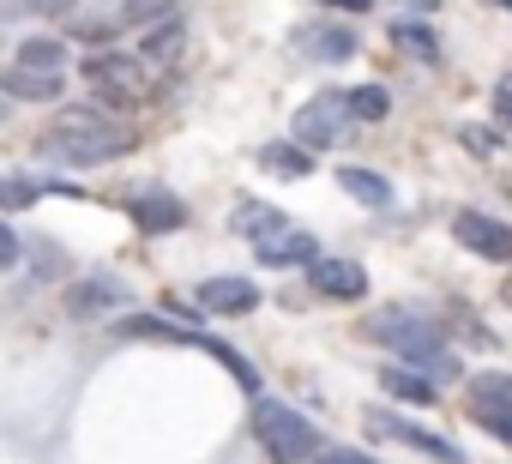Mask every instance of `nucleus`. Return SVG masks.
Wrapping results in <instances>:
<instances>
[{
    "mask_svg": "<svg viewBox=\"0 0 512 464\" xmlns=\"http://www.w3.org/2000/svg\"><path fill=\"white\" fill-rule=\"evenodd\" d=\"M49 163H73V169H91V163H115L133 151V127H121L109 109H61L55 127L37 139Z\"/></svg>",
    "mask_w": 512,
    "mask_h": 464,
    "instance_id": "f257e3e1",
    "label": "nucleus"
},
{
    "mask_svg": "<svg viewBox=\"0 0 512 464\" xmlns=\"http://www.w3.org/2000/svg\"><path fill=\"white\" fill-rule=\"evenodd\" d=\"M368 338H380L386 350H398L410 368H422L434 386H446V380H458L464 368H458V356L440 344V332H434V320L428 314H410V308H386V314H374L368 320Z\"/></svg>",
    "mask_w": 512,
    "mask_h": 464,
    "instance_id": "f03ea898",
    "label": "nucleus"
},
{
    "mask_svg": "<svg viewBox=\"0 0 512 464\" xmlns=\"http://www.w3.org/2000/svg\"><path fill=\"white\" fill-rule=\"evenodd\" d=\"M253 440L266 446L272 464H314V458L326 452V446H320V428H314L302 410L278 404V398H253Z\"/></svg>",
    "mask_w": 512,
    "mask_h": 464,
    "instance_id": "7ed1b4c3",
    "label": "nucleus"
},
{
    "mask_svg": "<svg viewBox=\"0 0 512 464\" xmlns=\"http://www.w3.org/2000/svg\"><path fill=\"white\" fill-rule=\"evenodd\" d=\"M350 121H356V115H350V91H320V97H308V103L296 109L290 133H296L308 151H332Z\"/></svg>",
    "mask_w": 512,
    "mask_h": 464,
    "instance_id": "20e7f679",
    "label": "nucleus"
},
{
    "mask_svg": "<svg viewBox=\"0 0 512 464\" xmlns=\"http://www.w3.org/2000/svg\"><path fill=\"white\" fill-rule=\"evenodd\" d=\"M85 85L103 103H139L145 97V61L139 55H91L85 61Z\"/></svg>",
    "mask_w": 512,
    "mask_h": 464,
    "instance_id": "39448f33",
    "label": "nucleus"
},
{
    "mask_svg": "<svg viewBox=\"0 0 512 464\" xmlns=\"http://www.w3.org/2000/svg\"><path fill=\"white\" fill-rule=\"evenodd\" d=\"M470 422L512 446V374H494L488 368V374L470 380Z\"/></svg>",
    "mask_w": 512,
    "mask_h": 464,
    "instance_id": "423d86ee",
    "label": "nucleus"
},
{
    "mask_svg": "<svg viewBox=\"0 0 512 464\" xmlns=\"http://www.w3.org/2000/svg\"><path fill=\"white\" fill-rule=\"evenodd\" d=\"M133 302V290L121 284V278H109V272H91V278H73L67 284V296H61V308L73 314V320H97V314H121Z\"/></svg>",
    "mask_w": 512,
    "mask_h": 464,
    "instance_id": "0eeeda50",
    "label": "nucleus"
},
{
    "mask_svg": "<svg viewBox=\"0 0 512 464\" xmlns=\"http://www.w3.org/2000/svg\"><path fill=\"white\" fill-rule=\"evenodd\" d=\"M452 236H458V248L512 266V229H506L500 217H488V211H458V217H452Z\"/></svg>",
    "mask_w": 512,
    "mask_h": 464,
    "instance_id": "6e6552de",
    "label": "nucleus"
},
{
    "mask_svg": "<svg viewBox=\"0 0 512 464\" xmlns=\"http://www.w3.org/2000/svg\"><path fill=\"white\" fill-rule=\"evenodd\" d=\"M308 284H314V296H326V302H362L368 296V272L356 266V260H314L308 266Z\"/></svg>",
    "mask_w": 512,
    "mask_h": 464,
    "instance_id": "1a4fd4ad",
    "label": "nucleus"
},
{
    "mask_svg": "<svg viewBox=\"0 0 512 464\" xmlns=\"http://www.w3.org/2000/svg\"><path fill=\"white\" fill-rule=\"evenodd\" d=\"M368 428L374 434H386V440H404V446H416V452H434V464H470L446 434H434V428H416V422H404V416H368Z\"/></svg>",
    "mask_w": 512,
    "mask_h": 464,
    "instance_id": "9d476101",
    "label": "nucleus"
},
{
    "mask_svg": "<svg viewBox=\"0 0 512 464\" xmlns=\"http://www.w3.org/2000/svg\"><path fill=\"white\" fill-rule=\"evenodd\" d=\"M193 302L205 314H253V308H260V284H253V278H199Z\"/></svg>",
    "mask_w": 512,
    "mask_h": 464,
    "instance_id": "9b49d317",
    "label": "nucleus"
},
{
    "mask_svg": "<svg viewBox=\"0 0 512 464\" xmlns=\"http://www.w3.org/2000/svg\"><path fill=\"white\" fill-rule=\"evenodd\" d=\"M229 223H235V236H247L253 248H266V242H278L284 229H290V217H284L278 205H266V199H235Z\"/></svg>",
    "mask_w": 512,
    "mask_h": 464,
    "instance_id": "f8f14e48",
    "label": "nucleus"
},
{
    "mask_svg": "<svg viewBox=\"0 0 512 464\" xmlns=\"http://www.w3.org/2000/svg\"><path fill=\"white\" fill-rule=\"evenodd\" d=\"M127 217L145 229V236H169V229H181V223H187V205H181L175 193L151 187V193H139V199L127 205Z\"/></svg>",
    "mask_w": 512,
    "mask_h": 464,
    "instance_id": "ddd939ff",
    "label": "nucleus"
},
{
    "mask_svg": "<svg viewBox=\"0 0 512 464\" xmlns=\"http://www.w3.org/2000/svg\"><path fill=\"white\" fill-rule=\"evenodd\" d=\"M296 49L308 61H350L356 55V31L350 25H302L296 31Z\"/></svg>",
    "mask_w": 512,
    "mask_h": 464,
    "instance_id": "4468645a",
    "label": "nucleus"
},
{
    "mask_svg": "<svg viewBox=\"0 0 512 464\" xmlns=\"http://www.w3.org/2000/svg\"><path fill=\"white\" fill-rule=\"evenodd\" d=\"M253 254H260V266H272V272H290V266H314L320 260V242L314 236H302V229H284V236L278 242H266V248H253Z\"/></svg>",
    "mask_w": 512,
    "mask_h": 464,
    "instance_id": "2eb2a0df",
    "label": "nucleus"
},
{
    "mask_svg": "<svg viewBox=\"0 0 512 464\" xmlns=\"http://www.w3.org/2000/svg\"><path fill=\"white\" fill-rule=\"evenodd\" d=\"M260 169L278 175V181H308V175H314V151H308L302 139H272V145L260 151Z\"/></svg>",
    "mask_w": 512,
    "mask_h": 464,
    "instance_id": "dca6fc26",
    "label": "nucleus"
},
{
    "mask_svg": "<svg viewBox=\"0 0 512 464\" xmlns=\"http://www.w3.org/2000/svg\"><path fill=\"white\" fill-rule=\"evenodd\" d=\"M0 85H7V97L19 103H55L67 91V73H31V67H7L0 73Z\"/></svg>",
    "mask_w": 512,
    "mask_h": 464,
    "instance_id": "f3484780",
    "label": "nucleus"
},
{
    "mask_svg": "<svg viewBox=\"0 0 512 464\" xmlns=\"http://www.w3.org/2000/svg\"><path fill=\"white\" fill-rule=\"evenodd\" d=\"M181 49H187V19L175 13V19H163V25L145 31L139 61H145V67H169V61H181Z\"/></svg>",
    "mask_w": 512,
    "mask_h": 464,
    "instance_id": "a211bd4d",
    "label": "nucleus"
},
{
    "mask_svg": "<svg viewBox=\"0 0 512 464\" xmlns=\"http://www.w3.org/2000/svg\"><path fill=\"white\" fill-rule=\"evenodd\" d=\"M338 187H344L350 199H362L368 211H392V205H398L392 181H386V175H374V169H338Z\"/></svg>",
    "mask_w": 512,
    "mask_h": 464,
    "instance_id": "6ab92c4d",
    "label": "nucleus"
},
{
    "mask_svg": "<svg viewBox=\"0 0 512 464\" xmlns=\"http://www.w3.org/2000/svg\"><path fill=\"white\" fill-rule=\"evenodd\" d=\"M380 386H386L392 398H410V404H434V380H428L422 368H410V362H392V368H380Z\"/></svg>",
    "mask_w": 512,
    "mask_h": 464,
    "instance_id": "aec40b11",
    "label": "nucleus"
},
{
    "mask_svg": "<svg viewBox=\"0 0 512 464\" xmlns=\"http://www.w3.org/2000/svg\"><path fill=\"white\" fill-rule=\"evenodd\" d=\"M13 67H31V73H67V43H61V37H31V43H19Z\"/></svg>",
    "mask_w": 512,
    "mask_h": 464,
    "instance_id": "412c9836",
    "label": "nucleus"
},
{
    "mask_svg": "<svg viewBox=\"0 0 512 464\" xmlns=\"http://www.w3.org/2000/svg\"><path fill=\"white\" fill-rule=\"evenodd\" d=\"M392 43L410 49L416 61H440V37H434V25H422V19H398V25H392Z\"/></svg>",
    "mask_w": 512,
    "mask_h": 464,
    "instance_id": "4be33fe9",
    "label": "nucleus"
},
{
    "mask_svg": "<svg viewBox=\"0 0 512 464\" xmlns=\"http://www.w3.org/2000/svg\"><path fill=\"white\" fill-rule=\"evenodd\" d=\"M350 115L356 121H386L392 115V91L386 85H356L350 91Z\"/></svg>",
    "mask_w": 512,
    "mask_h": 464,
    "instance_id": "5701e85b",
    "label": "nucleus"
},
{
    "mask_svg": "<svg viewBox=\"0 0 512 464\" xmlns=\"http://www.w3.org/2000/svg\"><path fill=\"white\" fill-rule=\"evenodd\" d=\"M115 13H121V25H163V19H175V0H115Z\"/></svg>",
    "mask_w": 512,
    "mask_h": 464,
    "instance_id": "b1692460",
    "label": "nucleus"
},
{
    "mask_svg": "<svg viewBox=\"0 0 512 464\" xmlns=\"http://www.w3.org/2000/svg\"><path fill=\"white\" fill-rule=\"evenodd\" d=\"M19 260H25V242H19V229H13V223H0V266L13 272Z\"/></svg>",
    "mask_w": 512,
    "mask_h": 464,
    "instance_id": "393cba45",
    "label": "nucleus"
},
{
    "mask_svg": "<svg viewBox=\"0 0 512 464\" xmlns=\"http://www.w3.org/2000/svg\"><path fill=\"white\" fill-rule=\"evenodd\" d=\"M37 199V181H25V175H7V211H25Z\"/></svg>",
    "mask_w": 512,
    "mask_h": 464,
    "instance_id": "a878e982",
    "label": "nucleus"
},
{
    "mask_svg": "<svg viewBox=\"0 0 512 464\" xmlns=\"http://www.w3.org/2000/svg\"><path fill=\"white\" fill-rule=\"evenodd\" d=\"M37 278H67V254L61 248H37V266H31Z\"/></svg>",
    "mask_w": 512,
    "mask_h": 464,
    "instance_id": "bb28decb",
    "label": "nucleus"
},
{
    "mask_svg": "<svg viewBox=\"0 0 512 464\" xmlns=\"http://www.w3.org/2000/svg\"><path fill=\"white\" fill-rule=\"evenodd\" d=\"M494 121H500V127H512V73H500V79H494Z\"/></svg>",
    "mask_w": 512,
    "mask_h": 464,
    "instance_id": "cd10ccee",
    "label": "nucleus"
},
{
    "mask_svg": "<svg viewBox=\"0 0 512 464\" xmlns=\"http://www.w3.org/2000/svg\"><path fill=\"white\" fill-rule=\"evenodd\" d=\"M314 464H380V458H368V452H356V446H332V452H320Z\"/></svg>",
    "mask_w": 512,
    "mask_h": 464,
    "instance_id": "c85d7f7f",
    "label": "nucleus"
},
{
    "mask_svg": "<svg viewBox=\"0 0 512 464\" xmlns=\"http://www.w3.org/2000/svg\"><path fill=\"white\" fill-rule=\"evenodd\" d=\"M464 145H470V151H482V157H488V151H494V133H476V127H464Z\"/></svg>",
    "mask_w": 512,
    "mask_h": 464,
    "instance_id": "c756f323",
    "label": "nucleus"
},
{
    "mask_svg": "<svg viewBox=\"0 0 512 464\" xmlns=\"http://www.w3.org/2000/svg\"><path fill=\"white\" fill-rule=\"evenodd\" d=\"M320 7H338V13H368L374 0H320Z\"/></svg>",
    "mask_w": 512,
    "mask_h": 464,
    "instance_id": "7c9ffc66",
    "label": "nucleus"
},
{
    "mask_svg": "<svg viewBox=\"0 0 512 464\" xmlns=\"http://www.w3.org/2000/svg\"><path fill=\"white\" fill-rule=\"evenodd\" d=\"M398 7H410V13H434L440 0H398Z\"/></svg>",
    "mask_w": 512,
    "mask_h": 464,
    "instance_id": "2f4dec72",
    "label": "nucleus"
},
{
    "mask_svg": "<svg viewBox=\"0 0 512 464\" xmlns=\"http://www.w3.org/2000/svg\"><path fill=\"white\" fill-rule=\"evenodd\" d=\"M494 7H512V0H494Z\"/></svg>",
    "mask_w": 512,
    "mask_h": 464,
    "instance_id": "473e14b6",
    "label": "nucleus"
}]
</instances>
